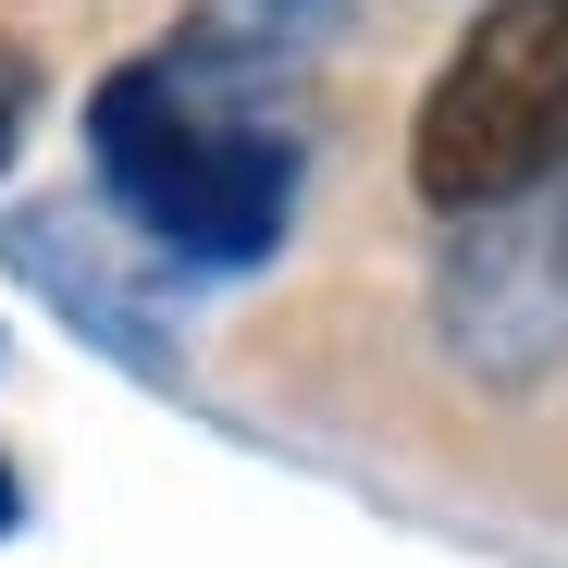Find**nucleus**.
I'll list each match as a JSON object with an SVG mask.
<instances>
[{
  "mask_svg": "<svg viewBox=\"0 0 568 568\" xmlns=\"http://www.w3.org/2000/svg\"><path fill=\"white\" fill-rule=\"evenodd\" d=\"M0 260H13L100 358H124L136 384H173L185 371V346H173V297L185 284L112 199H26V211H0Z\"/></svg>",
  "mask_w": 568,
  "mask_h": 568,
  "instance_id": "nucleus-4",
  "label": "nucleus"
},
{
  "mask_svg": "<svg viewBox=\"0 0 568 568\" xmlns=\"http://www.w3.org/2000/svg\"><path fill=\"white\" fill-rule=\"evenodd\" d=\"M26 519V495H13V457H0V531H13Z\"/></svg>",
  "mask_w": 568,
  "mask_h": 568,
  "instance_id": "nucleus-6",
  "label": "nucleus"
},
{
  "mask_svg": "<svg viewBox=\"0 0 568 568\" xmlns=\"http://www.w3.org/2000/svg\"><path fill=\"white\" fill-rule=\"evenodd\" d=\"M87 173L100 199L173 260V272H260L297 223V124L284 74H235L211 50L161 38L149 62H112L87 100Z\"/></svg>",
  "mask_w": 568,
  "mask_h": 568,
  "instance_id": "nucleus-1",
  "label": "nucleus"
},
{
  "mask_svg": "<svg viewBox=\"0 0 568 568\" xmlns=\"http://www.w3.org/2000/svg\"><path fill=\"white\" fill-rule=\"evenodd\" d=\"M568 161V0H483L408 112L420 211H495Z\"/></svg>",
  "mask_w": 568,
  "mask_h": 568,
  "instance_id": "nucleus-2",
  "label": "nucleus"
},
{
  "mask_svg": "<svg viewBox=\"0 0 568 568\" xmlns=\"http://www.w3.org/2000/svg\"><path fill=\"white\" fill-rule=\"evenodd\" d=\"M433 334L495 396L544 384L568 358V161L495 211H457V235L433 260Z\"/></svg>",
  "mask_w": 568,
  "mask_h": 568,
  "instance_id": "nucleus-3",
  "label": "nucleus"
},
{
  "mask_svg": "<svg viewBox=\"0 0 568 568\" xmlns=\"http://www.w3.org/2000/svg\"><path fill=\"white\" fill-rule=\"evenodd\" d=\"M26 124H38V74H26V50L0 38V161L26 149Z\"/></svg>",
  "mask_w": 568,
  "mask_h": 568,
  "instance_id": "nucleus-5",
  "label": "nucleus"
}]
</instances>
